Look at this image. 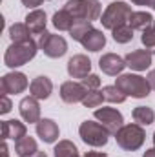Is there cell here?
I'll return each mask as SVG.
<instances>
[{
  "instance_id": "cell-8",
  "label": "cell",
  "mask_w": 155,
  "mask_h": 157,
  "mask_svg": "<svg viewBox=\"0 0 155 157\" xmlns=\"http://www.w3.org/2000/svg\"><path fill=\"white\" fill-rule=\"evenodd\" d=\"M95 119L100 121V124L106 126V130L110 133H113V135L124 126L122 113L117 112L115 108H100V110H95Z\"/></svg>"
},
{
  "instance_id": "cell-12",
  "label": "cell",
  "mask_w": 155,
  "mask_h": 157,
  "mask_svg": "<svg viewBox=\"0 0 155 157\" xmlns=\"http://www.w3.org/2000/svg\"><path fill=\"white\" fill-rule=\"evenodd\" d=\"M91 71V60L86 55H75L68 62V73L73 78H86Z\"/></svg>"
},
{
  "instance_id": "cell-30",
  "label": "cell",
  "mask_w": 155,
  "mask_h": 157,
  "mask_svg": "<svg viewBox=\"0 0 155 157\" xmlns=\"http://www.w3.org/2000/svg\"><path fill=\"white\" fill-rule=\"evenodd\" d=\"M142 44H144V48L150 51V53H155V22L150 26V28H146L144 31H142Z\"/></svg>"
},
{
  "instance_id": "cell-35",
  "label": "cell",
  "mask_w": 155,
  "mask_h": 157,
  "mask_svg": "<svg viewBox=\"0 0 155 157\" xmlns=\"http://www.w3.org/2000/svg\"><path fill=\"white\" fill-rule=\"evenodd\" d=\"M84 157H108L106 154H102V152H88Z\"/></svg>"
},
{
  "instance_id": "cell-32",
  "label": "cell",
  "mask_w": 155,
  "mask_h": 157,
  "mask_svg": "<svg viewBox=\"0 0 155 157\" xmlns=\"http://www.w3.org/2000/svg\"><path fill=\"white\" fill-rule=\"evenodd\" d=\"M9 112H11V101L7 99V95H2V99H0V113L6 115Z\"/></svg>"
},
{
  "instance_id": "cell-40",
  "label": "cell",
  "mask_w": 155,
  "mask_h": 157,
  "mask_svg": "<svg viewBox=\"0 0 155 157\" xmlns=\"http://www.w3.org/2000/svg\"><path fill=\"white\" fill-rule=\"evenodd\" d=\"M148 6H150L152 9H155V0H148Z\"/></svg>"
},
{
  "instance_id": "cell-9",
  "label": "cell",
  "mask_w": 155,
  "mask_h": 157,
  "mask_svg": "<svg viewBox=\"0 0 155 157\" xmlns=\"http://www.w3.org/2000/svg\"><path fill=\"white\" fill-rule=\"evenodd\" d=\"M28 88V77L20 71H13V73H7L2 77L0 82V90H2V95H9V93H22L24 90Z\"/></svg>"
},
{
  "instance_id": "cell-14",
  "label": "cell",
  "mask_w": 155,
  "mask_h": 157,
  "mask_svg": "<svg viewBox=\"0 0 155 157\" xmlns=\"http://www.w3.org/2000/svg\"><path fill=\"white\" fill-rule=\"evenodd\" d=\"M20 115L26 122L33 124V122H39L40 121V106H39V99H35L33 95L31 97H26L20 101Z\"/></svg>"
},
{
  "instance_id": "cell-27",
  "label": "cell",
  "mask_w": 155,
  "mask_h": 157,
  "mask_svg": "<svg viewBox=\"0 0 155 157\" xmlns=\"http://www.w3.org/2000/svg\"><path fill=\"white\" fill-rule=\"evenodd\" d=\"M102 95H104V101H108L112 104H120V102L126 101V95L117 86H106V88H102Z\"/></svg>"
},
{
  "instance_id": "cell-1",
  "label": "cell",
  "mask_w": 155,
  "mask_h": 157,
  "mask_svg": "<svg viewBox=\"0 0 155 157\" xmlns=\"http://www.w3.org/2000/svg\"><path fill=\"white\" fill-rule=\"evenodd\" d=\"M37 49H39V44L35 40H28V42H18V44H11L4 55V64L7 68H18V66H24L28 64L35 55H37Z\"/></svg>"
},
{
  "instance_id": "cell-39",
  "label": "cell",
  "mask_w": 155,
  "mask_h": 157,
  "mask_svg": "<svg viewBox=\"0 0 155 157\" xmlns=\"http://www.w3.org/2000/svg\"><path fill=\"white\" fill-rule=\"evenodd\" d=\"M31 157H47V155H46V152H37L35 155H31Z\"/></svg>"
},
{
  "instance_id": "cell-24",
  "label": "cell",
  "mask_w": 155,
  "mask_h": 157,
  "mask_svg": "<svg viewBox=\"0 0 155 157\" xmlns=\"http://www.w3.org/2000/svg\"><path fill=\"white\" fill-rule=\"evenodd\" d=\"M91 29H93V26H91L89 20H75L73 26H71V29H70V35H71L73 40L82 42V39H84Z\"/></svg>"
},
{
  "instance_id": "cell-25",
  "label": "cell",
  "mask_w": 155,
  "mask_h": 157,
  "mask_svg": "<svg viewBox=\"0 0 155 157\" xmlns=\"http://www.w3.org/2000/svg\"><path fill=\"white\" fill-rule=\"evenodd\" d=\"M133 119H135L137 124L148 126V124H152L155 121V113H153V110L148 108V106H137V108L133 110Z\"/></svg>"
},
{
  "instance_id": "cell-4",
  "label": "cell",
  "mask_w": 155,
  "mask_h": 157,
  "mask_svg": "<svg viewBox=\"0 0 155 157\" xmlns=\"http://www.w3.org/2000/svg\"><path fill=\"white\" fill-rule=\"evenodd\" d=\"M115 86L128 97V95H131V97H135V99H144V97H148L150 95V84H148V78L141 77V75H131V73H128V75H120V77L117 78Z\"/></svg>"
},
{
  "instance_id": "cell-2",
  "label": "cell",
  "mask_w": 155,
  "mask_h": 157,
  "mask_svg": "<svg viewBox=\"0 0 155 157\" xmlns=\"http://www.w3.org/2000/svg\"><path fill=\"white\" fill-rule=\"evenodd\" d=\"M115 139H117V144L122 150L135 152V150H139L144 144L146 133L141 128V124H124L115 133Z\"/></svg>"
},
{
  "instance_id": "cell-23",
  "label": "cell",
  "mask_w": 155,
  "mask_h": 157,
  "mask_svg": "<svg viewBox=\"0 0 155 157\" xmlns=\"http://www.w3.org/2000/svg\"><path fill=\"white\" fill-rule=\"evenodd\" d=\"M9 39L13 40L15 44L18 42H28L31 40V31L26 24H13L9 28Z\"/></svg>"
},
{
  "instance_id": "cell-17",
  "label": "cell",
  "mask_w": 155,
  "mask_h": 157,
  "mask_svg": "<svg viewBox=\"0 0 155 157\" xmlns=\"http://www.w3.org/2000/svg\"><path fill=\"white\" fill-rule=\"evenodd\" d=\"M29 91L35 99H47L53 91V82L47 77H37L29 84Z\"/></svg>"
},
{
  "instance_id": "cell-29",
  "label": "cell",
  "mask_w": 155,
  "mask_h": 157,
  "mask_svg": "<svg viewBox=\"0 0 155 157\" xmlns=\"http://www.w3.org/2000/svg\"><path fill=\"white\" fill-rule=\"evenodd\" d=\"M131 39H133V29L128 24L113 29V40L119 42V44H126V42H130Z\"/></svg>"
},
{
  "instance_id": "cell-21",
  "label": "cell",
  "mask_w": 155,
  "mask_h": 157,
  "mask_svg": "<svg viewBox=\"0 0 155 157\" xmlns=\"http://www.w3.org/2000/svg\"><path fill=\"white\" fill-rule=\"evenodd\" d=\"M152 24H153V17L150 13H146V11H133L130 20H128V26L131 29H141V31H144Z\"/></svg>"
},
{
  "instance_id": "cell-11",
  "label": "cell",
  "mask_w": 155,
  "mask_h": 157,
  "mask_svg": "<svg viewBox=\"0 0 155 157\" xmlns=\"http://www.w3.org/2000/svg\"><path fill=\"white\" fill-rule=\"evenodd\" d=\"M124 60H126V66H130L131 70H135V71H144V70H148L150 64H152V53H150L148 49H135V51L128 53V55L124 57Z\"/></svg>"
},
{
  "instance_id": "cell-33",
  "label": "cell",
  "mask_w": 155,
  "mask_h": 157,
  "mask_svg": "<svg viewBox=\"0 0 155 157\" xmlns=\"http://www.w3.org/2000/svg\"><path fill=\"white\" fill-rule=\"evenodd\" d=\"M42 2H44V0H22V4H24L26 7H39Z\"/></svg>"
},
{
  "instance_id": "cell-6",
  "label": "cell",
  "mask_w": 155,
  "mask_h": 157,
  "mask_svg": "<svg viewBox=\"0 0 155 157\" xmlns=\"http://www.w3.org/2000/svg\"><path fill=\"white\" fill-rule=\"evenodd\" d=\"M78 133L86 144L95 146V148L104 146L110 137V132L106 130V126H102L100 122H95V121H84L78 128Z\"/></svg>"
},
{
  "instance_id": "cell-36",
  "label": "cell",
  "mask_w": 155,
  "mask_h": 157,
  "mask_svg": "<svg viewBox=\"0 0 155 157\" xmlns=\"http://www.w3.org/2000/svg\"><path fill=\"white\" fill-rule=\"evenodd\" d=\"M0 150H2V152H0V155H2V157H9V150H7V144H6V143L2 144V148H0Z\"/></svg>"
},
{
  "instance_id": "cell-26",
  "label": "cell",
  "mask_w": 155,
  "mask_h": 157,
  "mask_svg": "<svg viewBox=\"0 0 155 157\" xmlns=\"http://www.w3.org/2000/svg\"><path fill=\"white\" fill-rule=\"evenodd\" d=\"M53 152H55V157H78L77 146L71 141H60Z\"/></svg>"
},
{
  "instance_id": "cell-13",
  "label": "cell",
  "mask_w": 155,
  "mask_h": 157,
  "mask_svg": "<svg viewBox=\"0 0 155 157\" xmlns=\"http://www.w3.org/2000/svg\"><path fill=\"white\" fill-rule=\"evenodd\" d=\"M99 66H100V70H102L106 75L115 77V75H119V73L126 68V60H124L122 57L115 55V53H106V55L100 57Z\"/></svg>"
},
{
  "instance_id": "cell-19",
  "label": "cell",
  "mask_w": 155,
  "mask_h": 157,
  "mask_svg": "<svg viewBox=\"0 0 155 157\" xmlns=\"http://www.w3.org/2000/svg\"><path fill=\"white\" fill-rule=\"evenodd\" d=\"M82 46H84V49H88V51H100V49L106 46V37H104L102 31L91 29V31L82 39Z\"/></svg>"
},
{
  "instance_id": "cell-18",
  "label": "cell",
  "mask_w": 155,
  "mask_h": 157,
  "mask_svg": "<svg viewBox=\"0 0 155 157\" xmlns=\"http://www.w3.org/2000/svg\"><path fill=\"white\" fill-rule=\"evenodd\" d=\"M46 22H47L46 13L40 11V9L31 11V13L26 17V26L29 28V31H31L33 35H39V33H44V31H46Z\"/></svg>"
},
{
  "instance_id": "cell-10",
  "label": "cell",
  "mask_w": 155,
  "mask_h": 157,
  "mask_svg": "<svg viewBox=\"0 0 155 157\" xmlns=\"http://www.w3.org/2000/svg\"><path fill=\"white\" fill-rule=\"evenodd\" d=\"M88 90L78 84V82H73V80H68L60 86V97L64 102L68 104H75V102H82V99L86 97Z\"/></svg>"
},
{
  "instance_id": "cell-20",
  "label": "cell",
  "mask_w": 155,
  "mask_h": 157,
  "mask_svg": "<svg viewBox=\"0 0 155 157\" xmlns=\"http://www.w3.org/2000/svg\"><path fill=\"white\" fill-rule=\"evenodd\" d=\"M15 152H17V155H18V157H31V155H35V154L39 152V148H37V141H35L33 137L24 135L22 139H18V141L15 143Z\"/></svg>"
},
{
  "instance_id": "cell-38",
  "label": "cell",
  "mask_w": 155,
  "mask_h": 157,
  "mask_svg": "<svg viewBox=\"0 0 155 157\" xmlns=\"http://www.w3.org/2000/svg\"><path fill=\"white\" fill-rule=\"evenodd\" d=\"M131 2L137 6H148V0H131Z\"/></svg>"
},
{
  "instance_id": "cell-15",
  "label": "cell",
  "mask_w": 155,
  "mask_h": 157,
  "mask_svg": "<svg viewBox=\"0 0 155 157\" xmlns=\"http://www.w3.org/2000/svg\"><path fill=\"white\" fill-rule=\"evenodd\" d=\"M37 135L44 143H55L59 139V126L51 119H40L37 122Z\"/></svg>"
},
{
  "instance_id": "cell-31",
  "label": "cell",
  "mask_w": 155,
  "mask_h": 157,
  "mask_svg": "<svg viewBox=\"0 0 155 157\" xmlns=\"http://www.w3.org/2000/svg\"><path fill=\"white\" fill-rule=\"evenodd\" d=\"M82 86H84L86 90H97V88L100 86V77L89 73L86 78H82Z\"/></svg>"
},
{
  "instance_id": "cell-16",
  "label": "cell",
  "mask_w": 155,
  "mask_h": 157,
  "mask_svg": "<svg viewBox=\"0 0 155 157\" xmlns=\"http://www.w3.org/2000/svg\"><path fill=\"white\" fill-rule=\"evenodd\" d=\"M26 124L20 121H4L2 122V139H13L15 143L26 135Z\"/></svg>"
},
{
  "instance_id": "cell-34",
  "label": "cell",
  "mask_w": 155,
  "mask_h": 157,
  "mask_svg": "<svg viewBox=\"0 0 155 157\" xmlns=\"http://www.w3.org/2000/svg\"><path fill=\"white\" fill-rule=\"evenodd\" d=\"M148 84H150V88H152V90H155V70H152V71H150V73H148Z\"/></svg>"
},
{
  "instance_id": "cell-41",
  "label": "cell",
  "mask_w": 155,
  "mask_h": 157,
  "mask_svg": "<svg viewBox=\"0 0 155 157\" xmlns=\"http://www.w3.org/2000/svg\"><path fill=\"white\" fill-rule=\"evenodd\" d=\"M153 144H155V133H153Z\"/></svg>"
},
{
  "instance_id": "cell-7",
  "label": "cell",
  "mask_w": 155,
  "mask_h": 157,
  "mask_svg": "<svg viewBox=\"0 0 155 157\" xmlns=\"http://www.w3.org/2000/svg\"><path fill=\"white\" fill-rule=\"evenodd\" d=\"M39 48L49 59H60L68 51V42L60 35H53V33H46L44 31L39 39Z\"/></svg>"
},
{
  "instance_id": "cell-3",
  "label": "cell",
  "mask_w": 155,
  "mask_h": 157,
  "mask_svg": "<svg viewBox=\"0 0 155 157\" xmlns=\"http://www.w3.org/2000/svg\"><path fill=\"white\" fill-rule=\"evenodd\" d=\"M131 13H133V11H131V7H130L126 2H112V4L106 7V11L102 13L100 22H102V26H104L106 29H112V31H113L117 28L128 24Z\"/></svg>"
},
{
  "instance_id": "cell-5",
  "label": "cell",
  "mask_w": 155,
  "mask_h": 157,
  "mask_svg": "<svg viewBox=\"0 0 155 157\" xmlns=\"http://www.w3.org/2000/svg\"><path fill=\"white\" fill-rule=\"evenodd\" d=\"M66 11L73 15L75 20H97L100 17V2L99 0H70L64 6Z\"/></svg>"
},
{
  "instance_id": "cell-28",
  "label": "cell",
  "mask_w": 155,
  "mask_h": 157,
  "mask_svg": "<svg viewBox=\"0 0 155 157\" xmlns=\"http://www.w3.org/2000/svg\"><path fill=\"white\" fill-rule=\"evenodd\" d=\"M102 101H104L102 91H97V90H88L86 97L82 99V104H84L86 108H97L99 104H102Z\"/></svg>"
},
{
  "instance_id": "cell-22",
  "label": "cell",
  "mask_w": 155,
  "mask_h": 157,
  "mask_svg": "<svg viewBox=\"0 0 155 157\" xmlns=\"http://www.w3.org/2000/svg\"><path fill=\"white\" fill-rule=\"evenodd\" d=\"M73 22H75L73 15L70 11H66V9H60V11H57L53 15V26L59 31H70L71 26H73Z\"/></svg>"
},
{
  "instance_id": "cell-37",
  "label": "cell",
  "mask_w": 155,
  "mask_h": 157,
  "mask_svg": "<svg viewBox=\"0 0 155 157\" xmlns=\"http://www.w3.org/2000/svg\"><path fill=\"white\" fill-rule=\"evenodd\" d=\"M142 157H155V148H152V150H146Z\"/></svg>"
}]
</instances>
